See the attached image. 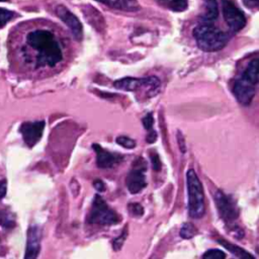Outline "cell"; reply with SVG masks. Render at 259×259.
<instances>
[{"label": "cell", "instance_id": "22", "mask_svg": "<svg viewBox=\"0 0 259 259\" xmlns=\"http://www.w3.org/2000/svg\"><path fill=\"white\" fill-rule=\"evenodd\" d=\"M126 237H127V226H125L124 229H123V231H122V233H121L117 238H115V239L112 241V248H113L115 251H118V250L121 248V246H122L124 240L126 239Z\"/></svg>", "mask_w": 259, "mask_h": 259}, {"label": "cell", "instance_id": "25", "mask_svg": "<svg viewBox=\"0 0 259 259\" xmlns=\"http://www.w3.org/2000/svg\"><path fill=\"white\" fill-rule=\"evenodd\" d=\"M127 207H128V211H131V213H133L136 217H141L144 213V208L140 203L133 202V203H130Z\"/></svg>", "mask_w": 259, "mask_h": 259}, {"label": "cell", "instance_id": "6", "mask_svg": "<svg viewBox=\"0 0 259 259\" xmlns=\"http://www.w3.org/2000/svg\"><path fill=\"white\" fill-rule=\"evenodd\" d=\"M147 171V162L139 157L135 160L132 169L126 175L125 185L132 194L141 192L147 185L145 172Z\"/></svg>", "mask_w": 259, "mask_h": 259}, {"label": "cell", "instance_id": "32", "mask_svg": "<svg viewBox=\"0 0 259 259\" xmlns=\"http://www.w3.org/2000/svg\"><path fill=\"white\" fill-rule=\"evenodd\" d=\"M0 1H7V0H0Z\"/></svg>", "mask_w": 259, "mask_h": 259}, {"label": "cell", "instance_id": "8", "mask_svg": "<svg viewBox=\"0 0 259 259\" xmlns=\"http://www.w3.org/2000/svg\"><path fill=\"white\" fill-rule=\"evenodd\" d=\"M222 9L230 31L237 32L246 25L247 20L244 12L232 0H222Z\"/></svg>", "mask_w": 259, "mask_h": 259}, {"label": "cell", "instance_id": "10", "mask_svg": "<svg viewBox=\"0 0 259 259\" xmlns=\"http://www.w3.org/2000/svg\"><path fill=\"white\" fill-rule=\"evenodd\" d=\"M56 14L70 29L73 37L76 40H80L83 36V26L78 17L64 5L56 7Z\"/></svg>", "mask_w": 259, "mask_h": 259}, {"label": "cell", "instance_id": "31", "mask_svg": "<svg viewBox=\"0 0 259 259\" xmlns=\"http://www.w3.org/2000/svg\"><path fill=\"white\" fill-rule=\"evenodd\" d=\"M6 182L0 181V199H2L6 194Z\"/></svg>", "mask_w": 259, "mask_h": 259}, {"label": "cell", "instance_id": "30", "mask_svg": "<svg viewBox=\"0 0 259 259\" xmlns=\"http://www.w3.org/2000/svg\"><path fill=\"white\" fill-rule=\"evenodd\" d=\"M243 3L248 8H257L258 0H243Z\"/></svg>", "mask_w": 259, "mask_h": 259}, {"label": "cell", "instance_id": "9", "mask_svg": "<svg viewBox=\"0 0 259 259\" xmlns=\"http://www.w3.org/2000/svg\"><path fill=\"white\" fill-rule=\"evenodd\" d=\"M214 202H215L218 211L220 212V215L228 224L234 222L238 218L239 211L236 206V203L232 200L231 197L226 195L223 191L218 190L214 193Z\"/></svg>", "mask_w": 259, "mask_h": 259}, {"label": "cell", "instance_id": "14", "mask_svg": "<svg viewBox=\"0 0 259 259\" xmlns=\"http://www.w3.org/2000/svg\"><path fill=\"white\" fill-rule=\"evenodd\" d=\"M100 2L110 8H114L117 10H122L126 12H136L141 6L138 0H95Z\"/></svg>", "mask_w": 259, "mask_h": 259}, {"label": "cell", "instance_id": "3", "mask_svg": "<svg viewBox=\"0 0 259 259\" xmlns=\"http://www.w3.org/2000/svg\"><path fill=\"white\" fill-rule=\"evenodd\" d=\"M193 36L197 47L203 52H218L224 49L230 38V34L209 23H198L193 28Z\"/></svg>", "mask_w": 259, "mask_h": 259}, {"label": "cell", "instance_id": "5", "mask_svg": "<svg viewBox=\"0 0 259 259\" xmlns=\"http://www.w3.org/2000/svg\"><path fill=\"white\" fill-rule=\"evenodd\" d=\"M119 221V215L109 207L106 201L99 194H96L93 198L91 209L87 217V222L94 225L109 226L117 224Z\"/></svg>", "mask_w": 259, "mask_h": 259}, {"label": "cell", "instance_id": "16", "mask_svg": "<svg viewBox=\"0 0 259 259\" xmlns=\"http://www.w3.org/2000/svg\"><path fill=\"white\" fill-rule=\"evenodd\" d=\"M218 242L224 247L226 248L228 251H230L232 254H234L236 257L238 258H254L253 255H251L250 253H248L246 250L242 249L241 247L237 246V245H234L226 240H223V239H218Z\"/></svg>", "mask_w": 259, "mask_h": 259}, {"label": "cell", "instance_id": "27", "mask_svg": "<svg viewBox=\"0 0 259 259\" xmlns=\"http://www.w3.org/2000/svg\"><path fill=\"white\" fill-rule=\"evenodd\" d=\"M156 140H157V133H156V131H154L153 128L148 131V135H147V138H146L147 143L153 144L154 142H156Z\"/></svg>", "mask_w": 259, "mask_h": 259}, {"label": "cell", "instance_id": "19", "mask_svg": "<svg viewBox=\"0 0 259 259\" xmlns=\"http://www.w3.org/2000/svg\"><path fill=\"white\" fill-rule=\"evenodd\" d=\"M0 225L6 229L13 228L14 219L12 218V214L7 210H0Z\"/></svg>", "mask_w": 259, "mask_h": 259}, {"label": "cell", "instance_id": "20", "mask_svg": "<svg viewBox=\"0 0 259 259\" xmlns=\"http://www.w3.org/2000/svg\"><path fill=\"white\" fill-rule=\"evenodd\" d=\"M14 15L15 13L13 11L0 7V28L5 26V24L10 21L14 17Z\"/></svg>", "mask_w": 259, "mask_h": 259}, {"label": "cell", "instance_id": "13", "mask_svg": "<svg viewBox=\"0 0 259 259\" xmlns=\"http://www.w3.org/2000/svg\"><path fill=\"white\" fill-rule=\"evenodd\" d=\"M40 230L37 226H30L27 231V243L24 258H36L40 250Z\"/></svg>", "mask_w": 259, "mask_h": 259}, {"label": "cell", "instance_id": "18", "mask_svg": "<svg viewBox=\"0 0 259 259\" xmlns=\"http://www.w3.org/2000/svg\"><path fill=\"white\" fill-rule=\"evenodd\" d=\"M179 234L181 238L188 240L193 238L197 234V230L191 223H185L182 225Z\"/></svg>", "mask_w": 259, "mask_h": 259}, {"label": "cell", "instance_id": "23", "mask_svg": "<svg viewBox=\"0 0 259 259\" xmlns=\"http://www.w3.org/2000/svg\"><path fill=\"white\" fill-rule=\"evenodd\" d=\"M116 143L120 146H122L125 149H134L136 147V142L125 136H119L116 138Z\"/></svg>", "mask_w": 259, "mask_h": 259}, {"label": "cell", "instance_id": "7", "mask_svg": "<svg viewBox=\"0 0 259 259\" xmlns=\"http://www.w3.org/2000/svg\"><path fill=\"white\" fill-rule=\"evenodd\" d=\"M160 79L156 76H149L145 78H135V77H124L118 79L113 83L116 89L124 91H136L138 89L144 88L148 90H157L160 86Z\"/></svg>", "mask_w": 259, "mask_h": 259}, {"label": "cell", "instance_id": "4", "mask_svg": "<svg viewBox=\"0 0 259 259\" xmlns=\"http://www.w3.org/2000/svg\"><path fill=\"white\" fill-rule=\"evenodd\" d=\"M186 184L188 192V213L192 219H200L205 211L204 194L201 182L193 169L186 173Z\"/></svg>", "mask_w": 259, "mask_h": 259}, {"label": "cell", "instance_id": "15", "mask_svg": "<svg viewBox=\"0 0 259 259\" xmlns=\"http://www.w3.org/2000/svg\"><path fill=\"white\" fill-rule=\"evenodd\" d=\"M219 18L218 0H204V12L199 18V23L213 24Z\"/></svg>", "mask_w": 259, "mask_h": 259}, {"label": "cell", "instance_id": "11", "mask_svg": "<svg viewBox=\"0 0 259 259\" xmlns=\"http://www.w3.org/2000/svg\"><path fill=\"white\" fill-rule=\"evenodd\" d=\"M45 125L46 123L44 120L25 121L20 125L19 131L22 135L24 143L28 147H33L40 140Z\"/></svg>", "mask_w": 259, "mask_h": 259}, {"label": "cell", "instance_id": "24", "mask_svg": "<svg viewBox=\"0 0 259 259\" xmlns=\"http://www.w3.org/2000/svg\"><path fill=\"white\" fill-rule=\"evenodd\" d=\"M150 158H151L153 170H155V171H157V172L160 171V169H161V167H162V163H161V160H160L159 155L157 154V152L152 151L151 154H150Z\"/></svg>", "mask_w": 259, "mask_h": 259}, {"label": "cell", "instance_id": "21", "mask_svg": "<svg viewBox=\"0 0 259 259\" xmlns=\"http://www.w3.org/2000/svg\"><path fill=\"white\" fill-rule=\"evenodd\" d=\"M202 257L204 259H224L226 257V253L219 249H209L202 255Z\"/></svg>", "mask_w": 259, "mask_h": 259}, {"label": "cell", "instance_id": "29", "mask_svg": "<svg viewBox=\"0 0 259 259\" xmlns=\"http://www.w3.org/2000/svg\"><path fill=\"white\" fill-rule=\"evenodd\" d=\"M177 141H178V144H179L181 152L185 153L186 147H185V143H184V138H183V136H182V134L180 132L177 133Z\"/></svg>", "mask_w": 259, "mask_h": 259}, {"label": "cell", "instance_id": "17", "mask_svg": "<svg viewBox=\"0 0 259 259\" xmlns=\"http://www.w3.org/2000/svg\"><path fill=\"white\" fill-rule=\"evenodd\" d=\"M162 6L175 11L182 12L188 7V0H157Z\"/></svg>", "mask_w": 259, "mask_h": 259}, {"label": "cell", "instance_id": "2", "mask_svg": "<svg viewBox=\"0 0 259 259\" xmlns=\"http://www.w3.org/2000/svg\"><path fill=\"white\" fill-rule=\"evenodd\" d=\"M258 59L254 58L234 82L233 93L236 99L243 105H249L255 96L256 86L258 84Z\"/></svg>", "mask_w": 259, "mask_h": 259}, {"label": "cell", "instance_id": "1", "mask_svg": "<svg viewBox=\"0 0 259 259\" xmlns=\"http://www.w3.org/2000/svg\"><path fill=\"white\" fill-rule=\"evenodd\" d=\"M13 31L10 54L13 63L25 73H44L64 61V42L52 25L27 22Z\"/></svg>", "mask_w": 259, "mask_h": 259}, {"label": "cell", "instance_id": "28", "mask_svg": "<svg viewBox=\"0 0 259 259\" xmlns=\"http://www.w3.org/2000/svg\"><path fill=\"white\" fill-rule=\"evenodd\" d=\"M93 186H94V188H95L98 192H103V191L105 190V184H104L100 179L94 180Z\"/></svg>", "mask_w": 259, "mask_h": 259}, {"label": "cell", "instance_id": "12", "mask_svg": "<svg viewBox=\"0 0 259 259\" xmlns=\"http://www.w3.org/2000/svg\"><path fill=\"white\" fill-rule=\"evenodd\" d=\"M93 150L96 153V164L99 168L109 169L117 166L123 160V156L118 153H111L107 150H104L100 145L93 144Z\"/></svg>", "mask_w": 259, "mask_h": 259}, {"label": "cell", "instance_id": "26", "mask_svg": "<svg viewBox=\"0 0 259 259\" xmlns=\"http://www.w3.org/2000/svg\"><path fill=\"white\" fill-rule=\"evenodd\" d=\"M142 122H143V125L144 127L147 130V131H150L153 128V124H154V118H153V115L151 112L147 113L143 119H142Z\"/></svg>", "mask_w": 259, "mask_h": 259}]
</instances>
